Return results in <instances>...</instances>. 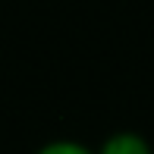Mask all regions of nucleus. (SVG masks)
<instances>
[{
	"mask_svg": "<svg viewBox=\"0 0 154 154\" xmlns=\"http://www.w3.org/2000/svg\"><path fill=\"white\" fill-rule=\"evenodd\" d=\"M35 154H94V148L75 142V138H51V142H44Z\"/></svg>",
	"mask_w": 154,
	"mask_h": 154,
	"instance_id": "2",
	"label": "nucleus"
},
{
	"mask_svg": "<svg viewBox=\"0 0 154 154\" xmlns=\"http://www.w3.org/2000/svg\"><path fill=\"white\" fill-rule=\"evenodd\" d=\"M94 154H154V148H151V142L145 135L123 129V132H110L94 148Z\"/></svg>",
	"mask_w": 154,
	"mask_h": 154,
	"instance_id": "1",
	"label": "nucleus"
}]
</instances>
